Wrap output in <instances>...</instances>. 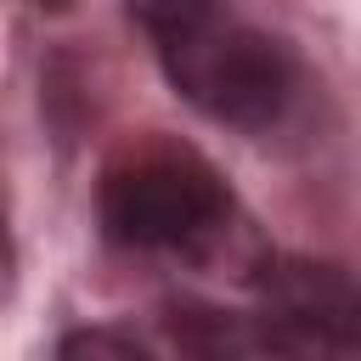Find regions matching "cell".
<instances>
[{
    "instance_id": "6da1fadb",
    "label": "cell",
    "mask_w": 361,
    "mask_h": 361,
    "mask_svg": "<svg viewBox=\"0 0 361 361\" xmlns=\"http://www.w3.org/2000/svg\"><path fill=\"white\" fill-rule=\"evenodd\" d=\"M231 220L220 175L175 141L124 147L102 175V226L124 248H203Z\"/></svg>"
},
{
    "instance_id": "7a4b0ae2",
    "label": "cell",
    "mask_w": 361,
    "mask_h": 361,
    "mask_svg": "<svg viewBox=\"0 0 361 361\" xmlns=\"http://www.w3.org/2000/svg\"><path fill=\"white\" fill-rule=\"evenodd\" d=\"M169 85L209 118L237 130H265L293 96V56L282 39L226 17V6L192 28L158 34Z\"/></svg>"
},
{
    "instance_id": "3957f363",
    "label": "cell",
    "mask_w": 361,
    "mask_h": 361,
    "mask_svg": "<svg viewBox=\"0 0 361 361\" xmlns=\"http://www.w3.org/2000/svg\"><path fill=\"white\" fill-rule=\"evenodd\" d=\"M254 344L271 361H361L355 282L322 259H276L259 282Z\"/></svg>"
},
{
    "instance_id": "277c9868",
    "label": "cell",
    "mask_w": 361,
    "mask_h": 361,
    "mask_svg": "<svg viewBox=\"0 0 361 361\" xmlns=\"http://www.w3.org/2000/svg\"><path fill=\"white\" fill-rule=\"evenodd\" d=\"M175 338L186 344L192 361H254V355H248V338H243L220 310H197V305L175 310Z\"/></svg>"
},
{
    "instance_id": "5b68a950",
    "label": "cell",
    "mask_w": 361,
    "mask_h": 361,
    "mask_svg": "<svg viewBox=\"0 0 361 361\" xmlns=\"http://www.w3.org/2000/svg\"><path fill=\"white\" fill-rule=\"evenodd\" d=\"M56 361H152V355L124 327H73L56 344Z\"/></svg>"
},
{
    "instance_id": "8992f818",
    "label": "cell",
    "mask_w": 361,
    "mask_h": 361,
    "mask_svg": "<svg viewBox=\"0 0 361 361\" xmlns=\"http://www.w3.org/2000/svg\"><path fill=\"white\" fill-rule=\"evenodd\" d=\"M130 6H135V17L147 23L152 39L175 34V28H192V23H203V17L220 11V0H130Z\"/></svg>"
},
{
    "instance_id": "52a82bcc",
    "label": "cell",
    "mask_w": 361,
    "mask_h": 361,
    "mask_svg": "<svg viewBox=\"0 0 361 361\" xmlns=\"http://www.w3.org/2000/svg\"><path fill=\"white\" fill-rule=\"evenodd\" d=\"M34 6H39V11H68L73 0H34Z\"/></svg>"
}]
</instances>
